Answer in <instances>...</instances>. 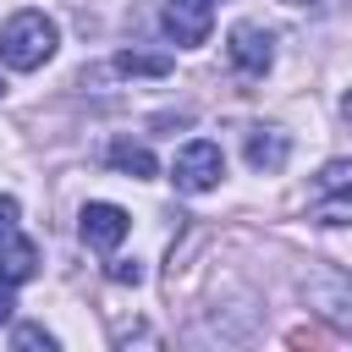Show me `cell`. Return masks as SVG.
<instances>
[{"label": "cell", "mask_w": 352, "mask_h": 352, "mask_svg": "<svg viewBox=\"0 0 352 352\" xmlns=\"http://www.w3.org/2000/svg\"><path fill=\"white\" fill-rule=\"evenodd\" d=\"M11 226H16V198L0 192V231H11Z\"/></svg>", "instance_id": "9a60e30c"}, {"label": "cell", "mask_w": 352, "mask_h": 352, "mask_svg": "<svg viewBox=\"0 0 352 352\" xmlns=\"http://www.w3.org/2000/svg\"><path fill=\"white\" fill-rule=\"evenodd\" d=\"M341 116H346V126H352V94H346V99H341Z\"/></svg>", "instance_id": "e0dca14e"}, {"label": "cell", "mask_w": 352, "mask_h": 352, "mask_svg": "<svg viewBox=\"0 0 352 352\" xmlns=\"http://www.w3.org/2000/svg\"><path fill=\"white\" fill-rule=\"evenodd\" d=\"M286 160H292V138H286L280 126H253V132H248V165H253V170L275 176Z\"/></svg>", "instance_id": "52a82bcc"}, {"label": "cell", "mask_w": 352, "mask_h": 352, "mask_svg": "<svg viewBox=\"0 0 352 352\" xmlns=\"http://www.w3.org/2000/svg\"><path fill=\"white\" fill-rule=\"evenodd\" d=\"M209 28H214V11H209V0H165V33L176 38V44H204L209 38Z\"/></svg>", "instance_id": "8992f818"}, {"label": "cell", "mask_w": 352, "mask_h": 352, "mask_svg": "<svg viewBox=\"0 0 352 352\" xmlns=\"http://www.w3.org/2000/svg\"><path fill=\"white\" fill-rule=\"evenodd\" d=\"M286 6H314V0H286Z\"/></svg>", "instance_id": "ac0fdd59"}, {"label": "cell", "mask_w": 352, "mask_h": 352, "mask_svg": "<svg viewBox=\"0 0 352 352\" xmlns=\"http://www.w3.org/2000/svg\"><path fill=\"white\" fill-rule=\"evenodd\" d=\"M302 297H308V308L324 324H336L341 336H352V275L346 270H314V275H302Z\"/></svg>", "instance_id": "7a4b0ae2"}, {"label": "cell", "mask_w": 352, "mask_h": 352, "mask_svg": "<svg viewBox=\"0 0 352 352\" xmlns=\"http://www.w3.org/2000/svg\"><path fill=\"white\" fill-rule=\"evenodd\" d=\"M104 160H110V170H121V176H154V154L143 148V143H132V138H116L110 148H104Z\"/></svg>", "instance_id": "9c48e42d"}, {"label": "cell", "mask_w": 352, "mask_h": 352, "mask_svg": "<svg viewBox=\"0 0 352 352\" xmlns=\"http://www.w3.org/2000/svg\"><path fill=\"white\" fill-rule=\"evenodd\" d=\"M11 308H16V297H11V280H0V324L11 319Z\"/></svg>", "instance_id": "2e32d148"}, {"label": "cell", "mask_w": 352, "mask_h": 352, "mask_svg": "<svg viewBox=\"0 0 352 352\" xmlns=\"http://www.w3.org/2000/svg\"><path fill=\"white\" fill-rule=\"evenodd\" d=\"M314 220H324V226H346V220H352V187H324Z\"/></svg>", "instance_id": "8fae6325"}, {"label": "cell", "mask_w": 352, "mask_h": 352, "mask_svg": "<svg viewBox=\"0 0 352 352\" xmlns=\"http://www.w3.org/2000/svg\"><path fill=\"white\" fill-rule=\"evenodd\" d=\"M77 231H82V242H88V248L110 253V248H121V236L132 231V214H126L121 204H82Z\"/></svg>", "instance_id": "5b68a950"}, {"label": "cell", "mask_w": 352, "mask_h": 352, "mask_svg": "<svg viewBox=\"0 0 352 352\" xmlns=\"http://www.w3.org/2000/svg\"><path fill=\"white\" fill-rule=\"evenodd\" d=\"M220 176H226V154H220V143H209V138H192V143L176 148V160H170L176 192H209V187H220Z\"/></svg>", "instance_id": "3957f363"}, {"label": "cell", "mask_w": 352, "mask_h": 352, "mask_svg": "<svg viewBox=\"0 0 352 352\" xmlns=\"http://www.w3.org/2000/svg\"><path fill=\"white\" fill-rule=\"evenodd\" d=\"M60 44V28L44 16V11H16L6 28H0V60L11 72H38Z\"/></svg>", "instance_id": "6da1fadb"}, {"label": "cell", "mask_w": 352, "mask_h": 352, "mask_svg": "<svg viewBox=\"0 0 352 352\" xmlns=\"http://www.w3.org/2000/svg\"><path fill=\"white\" fill-rule=\"evenodd\" d=\"M170 55H160V50H121L116 55V72L121 77H170Z\"/></svg>", "instance_id": "30bf717a"}, {"label": "cell", "mask_w": 352, "mask_h": 352, "mask_svg": "<svg viewBox=\"0 0 352 352\" xmlns=\"http://www.w3.org/2000/svg\"><path fill=\"white\" fill-rule=\"evenodd\" d=\"M33 270H38V248L28 242V236H6V248H0V280H11V286H22V280H33Z\"/></svg>", "instance_id": "ba28073f"}, {"label": "cell", "mask_w": 352, "mask_h": 352, "mask_svg": "<svg viewBox=\"0 0 352 352\" xmlns=\"http://www.w3.org/2000/svg\"><path fill=\"white\" fill-rule=\"evenodd\" d=\"M226 55H231V66H236L242 77H264V72H270V60H275V38H270L258 22H236V28H231Z\"/></svg>", "instance_id": "277c9868"}, {"label": "cell", "mask_w": 352, "mask_h": 352, "mask_svg": "<svg viewBox=\"0 0 352 352\" xmlns=\"http://www.w3.org/2000/svg\"><path fill=\"white\" fill-rule=\"evenodd\" d=\"M11 346H22V352H33V346H55V336L44 330V324H16V336H11Z\"/></svg>", "instance_id": "7c38bea8"}, {"label": "cell", "mask_w": 352, "mask_h": 352, "mask_svg": "<svg viewBox=\"0 0 352 352\" xmlns=\"http://www.w3.org/2000/svg\"><path fill=\"white\" fill-rule=\"evenodd\" d=\"M319 187H352V160H330L319 170Z\"/></svg>", "instance_id": "4fadbf2b"}, {"label": "cell", "mask_w": 352, "mask_h": 352, "mask_svg": "<svg viewBox=\"0 0 352 352\" xmlns=\"http://www.w3.org/2000/svg\"><path fill=\"white\" fill-rule=\"evenodd\" d=\"M110 280H121V286H138V280H143V264H138V258H116V264H110Z\"/></svg>", "instance_id": "5bb4252c"}]
</instances>
